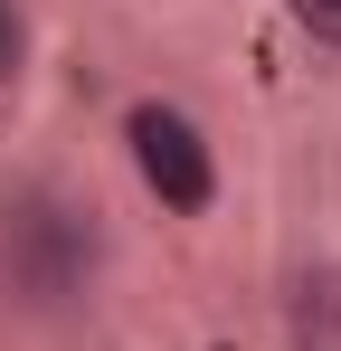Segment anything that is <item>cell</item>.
<instances>
[{"mask_svg":"<svg viewBox=\"0 0 341 351\" xmlns=\"http://www.w3.org/2000/svg\"><path fill=\"white\" fill-rule=\"evenodd\" d=\"M95 266H105L95 209H76L57 190H29V199L0 209V285L19 294L29 313H66L76 294L95 285Z\"/></svg>","mask_w":341,"mask_h":351,"instance_id":"1","label":"cell"},{"mask_svg":"<svg viewBox=\"0 0 341 351\" xmlns=\"http://www.w3.org/2000/svg\"><path fill=\"white\" fill-rule=\"evenodd\" d=\"M123 143H133V171H142V190L162 199L170 219H199V209L218 199V143H209L199 123L180 114V105L142 95V105L123 114Z\"/></svg>","mask_w":341,"mask_h":351,"instance_id":"2","label":"cell"},{"mask_svg":"<svg viewBox=\"0 0 341 351\" xmlns=\"http://www.w3.org/2000/svg\"><path fill=\"white\" fill-rule=\"evenodd\" d=\"M284 10H294V29H303L313 48H332V58H341V0H284Z\"/></svg>","mask_w":341,"mask_h":351,"instance_id":"3","label":"cell"},{"mask_svg":"<svg viewBox=\"0 0 341 351\" xmlns=\"http://www.w3.org/2000/svg\"><path fill=\"white\" fill-rule=\"evenodd\" d=\"M19 58H29V29H19V0H0V86H19Z\"/></svg>","mask_w":341,"mask_h":351,"instance_id":"4","label":"cell"}]
</instances>
